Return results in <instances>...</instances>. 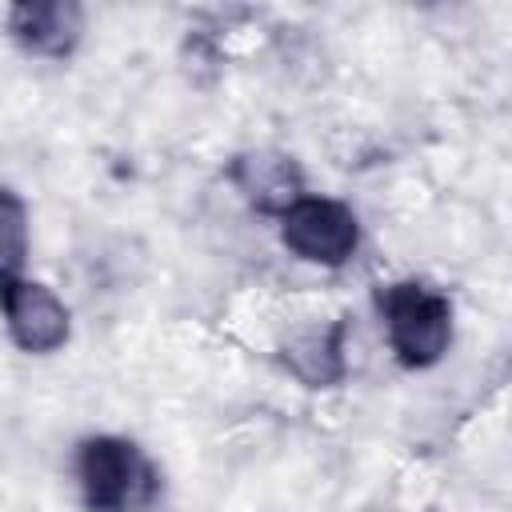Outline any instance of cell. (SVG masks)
I'll return each mask as SVG.
<instances>
[{
	"instance_id": "1",
	"label": "cell",
	"mask_w": 512,
	"mask_h": 512,
	"mask_svg": "<svg viewBox=\"0 0 512 512\" xmlns=\"http://www.w3.org/2000/svg\"><path fill=\"white\" fill-rule=\"evenodd\" d=\"M380 316L392 340V352L408 368H428L448 352L452 340V304L420 280L388 284L380 292Z\"/></svg>"
},
{
	"instance_id": "2",
	"label": "cell",
	"mask_w": 512,
	"mask_h": 512,
	"mask_svg": "<svg viewBox=\"0 0 512 512\" xmlns=\"http://www.w3.org/2000/svg\"><path fill=\"white\" fill-rule=\"evenodd\" d=\"M80 484L92 512H132L152 496V468L116 436H96L80 448Z\"/></svg>"
},
{
	"instance_id": "3",
	"label": "cell",
	"mask_w": 512,
	"mask_h": 512,
	"mask_svg": "<svg viewBox=\"0 0 512 512\" xmlns=\"http://www.w3.org/2000/svg\"><path fill=\"white\" fill-rule=\"evenodd\" d=\"M280 236L288 252H296L308 264H324V268H340L360 244L352 208H344L340 200H324V196L292 200L280 212Z\"/></svg>"
},
{
	"instance_id": "4",
	"label": "cell",
	"mask_w": 512,
	"mask_h": 512,
	"mask_svg": "<svg viewBox=\"0 0 512 512\" xmlns=\"http://www.w3.org/2000/svg\"><path fill=\"white\" fill-rule=\"evenodd\" d=\"M0 308L8 320L12 340L24 352H56L68 340V308L44 288L28 280H4L0 284Z\"/></svg>"
},
{
	"instance_id": "5",
	"label": "cell",
	"mask_w": 512,
	"mask_h": 512,
	"mask_svg": "<svg viewBox=\"0 0 512 512\" xmlns=\"http://www.w3.org/2000/svg\"><path fill=\"white\" fill-rule=\"evenodd\" d=\"M84 12L64 0L48 4H16L8 16V32L36 56H68L72 44L80 40Z\"/></svg>"
},
{
	"instance_id": "6",
	"label": "cell",
	"mask_w": 512,
	"mask_h": 512,
	"mask_svg": "<svg viewBox=\"0 0 512 512\" xmlns=\"http://www.w3.org/2000/svg\"><path fill=\"white\" fill-rule=\"evenodd\" d=\"M284 360H288V368H292L308 388L336 384V380L344 376V324L300 332V336L284 348Z\"/></svg>"
},
{
	"instance_id": "7",
	"label": "cell",
	"mask_w": 512,
	"mask_h": 512,
	"mask_svg": "<svg viewBox=\"0 0 512 512\" xmlns=\"http://www.w3.org/2000/svg\"><path fill=\"white\" fill-rule=\"evenodd\" d=\"M236 180L268 212L272 208L284 212L292 200H300V176H296L292 160H284V156H244L236 164Z\"/></svg>"
},
{
	"instance_id": "8",
	"label": "cell",
	"mask_w": 512,
	"mask_h": 512,
	"mask_svg": "<svg viewBox=\"0 0 512 512\" xmlns=\"http://www.w3.org/2000/svg\"><path fill=\"white\" fill-rule=\"evenodd\" d=\"M28 260V212L12 192H0V284L16 280Z\"/></svg>"
}]
</instances>
